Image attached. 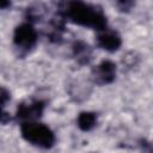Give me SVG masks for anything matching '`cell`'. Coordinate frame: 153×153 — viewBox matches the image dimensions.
Returning a JSON list of instances; mask_svg holds the SVG:
<instances>
[{
	"instance_id": "6",
	"label": "cell",
	"mask_w": 153,
	"mask_h": 153,
	"mask_svg": "<svg viewBox=\"0 0 153 153\" xmlns=\"http://www.w3.org/2000/svg\"><path fill=\"white\" fill-rule=\"evenodd\" d=\"M96 42L99 48L110 53L118 50L120 47L122 45V38L118 35V32L108 27L98 32L96 37Z\"/></svg>"
},
{
	"instance_id": "1",
	"label": "cell",
	"mask_w": 153,
	"mask_h": 153,
	"mask_svg": "<svg viewBox=\"0 0 153 153\" xmlns=\"http://www.w3.org/2000/svg\"><path fill=\"white\" fill-rule=\"evenodd\" d=\"M57 13L73 24L93 29L97 32L108 27L106 16L103 10L96 5L82 1H68L60 4Z\"/></svg>"
},
{
	"instance_id": "8",
	"label": "cell",
	"mask_w": 153,
	"mask_h": 153,
	"mask_svg": "<svg viewBox=\"0 0 153 153\" xmlns=\"http://www.w3.org/2000/svg\"><path fill=\"white\" fill-rule=\"evenodd\" d=\"M97 124V114L91 111H82L76 117V126L82 131L92 130Z\"/></svg>"
},
{
	"instance_id": "10",
	"label": "cell",
	"mask_w": 153,
	"mask_h": 153,
	"mask_svg": "<svg viewBox=\"0 0 153 153\" xmlns=\"http://www.w3.org/2000/svg\"><path fill=\"white\" fill-rule=\"evenodd\" d=\"M118 6H121V7H120L121 11H128V10L133 6V2H120Z\"/></svg>"
},
{
	"instance_id": "3",
	"label": "cell",
	"mask_w": 153,
	"mask_h": 153,
	"mask_svg": "<svg viewBox=\"0 0 153 153\" xmlns=\"http://www.w3.org/2000/svg\"><path fill=\"white\" fill-rule=\"evenodd\" d=\"M37 41L38 32L30 22L19 24L13 31V47L20 56L29 54L36 47Z\"/></svg>"
},
{
	"instance_id": "7",
	"label": "cell",
	"mask_w": 153,
	"mask_h": 153,
	"mask_svg": "<svg viewBox=\"0 0 153 153\" xmlns=\"http://www.w3.org/2000/svg\"><path fill=\"white\" fill-rule=\"evenodd\" d=\"M72 54L79 65H87L92 59V49L84 41H75L73 43Z\"/></svg>"
},
{
	"instance_id": "9",
	"label": "cell",
	"mask_w": 153,
	"mask_h": 153,
	"mask_svg": "<svg viewBox=\"0 0 153 153\" xmlns=\"http://www.w3.org/2000/svg\"><path fill=\"white\" fill-rule=\"evenodd\" d=\"M7 100H10V92L5 87H1V106H2V109L5 108Z\"/></svg>"
},
{
	"instance_id": "4",
	"label": "cell",
	"mask_w": 153,
	"mask_h": 153,
	"mask_svg": "<svg viewBox=\"0 0 153 153\" xmlns=\"http://www.w3.org/2000/svg\"><path fill=\"white\" fill-rule=\"evenodd\" d=\"M44 108H45V103L43 100L39 99L26 100L19 104V106L17 108L16 116L19 121H22V123L37 121L42 116Z\"/></svg>"
},
{
	"instance_id": "2",
	"label": "cell",
	"mask_w": 153,
	"mask_h": 153,
	"mask_svg": "<svg viewBox=\"0 0 153 153\" xmlns=\"http://www.w3.org/2000/svg\"><path fill=\"white\" fill-rule=\"evenodd\" d=\"M20 134L26 142L43 149L51 148L56 140L54 131L44 123L37 122V121L22 123Z\"/></svg>"
},
{
	"instance_id": "5",
	"label": "cell",
	"mask_w": 153,
	"mask_h": 153,
	"mask_svg": "<svg viewBox=\"0 0 153 153\" xmlns=\"http://www.w3.org/2000/svg\"><path fill=\"white\" fill-rule=\"evenodd\" d=\"M117 68L116 65L110 60H103L99 62L91 72V78L97 85H108L111 84L116 78Z\"/></svg>"
}]
</instances>
